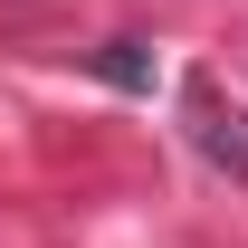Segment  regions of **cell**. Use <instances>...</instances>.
Masks as SVG:
<instances>
[{
	"mask_svg": "<svg viewBox=\"0 0 248 248\" xmlns=\"http://www.w3.org/2000/svg\"><path fill=\"white\" fill-rule=\"evenodd\" d=\"M191 124H201V153H210V162H229V172L248 182V115L210 86V77H191Z\"/></svg>",
	"mask_w": 248,
	"mask_h": 248,
	"instance_id": "cell-1",
	"label": "cell"
}]
</instances>
